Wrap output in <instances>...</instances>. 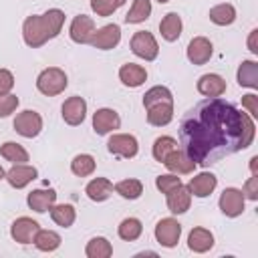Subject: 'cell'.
<instances>
[{
	"mask_svg": "<svg viewBox=\"0 0 258 258\" xmlns=\"http://www.w3.org/2000/svg\"><path fill=\"white\" fill-rule=\"evenodd\" d=\"M2 177H6V171H4V169H2V165H0V179H2Z\"/></svg>",
	"mask_w": 258,
	"mask_h": 258,
	"instance_id": "cell-46",
	"label": "cell"
},
{
	"mask_svg": "<svg viewBox=\"0 0 258 258\" xmlns=\"http://www.w3.org/2000/svg\"><path fill=\"white\" fill-rule=\"evenodd\" d=\"M85 194L89 196V200L93 202H105L111 194H113V183L107 177H95L87 183Z\"/></svg>",
	"mask_w": 258,
	"mask_h": 258,
	"instance_id": "cell-24",
	"label": "cell"
},
{
	"mask_svg": "<svg viewBox=\"0 0 258 258\" xmlns=\"http://www.w3.org/2000/svg\"><path fill=\"white\" fill-rule=\"evenodd\" d=\"M254 133L252 117L220 97L196 103L179 121V143L185 155L202 167L250 147Z\"/></svg>",
	"mask_w": 258,
	"mask_h": 258,
	"instance_id": "cell-1",
	"label": "cell"
},
{
	"mask_svg": "<svg viewBox=\"0 0 258 258\" xmlns=\"http://www.w3.org/2000/svg\"><path fill=\"white\" fill-rule=\"evenodd\" d=\"M14 87V75L8 69H0V95H6Z\"/></svg>",
	"mask_w": 258,
	"mask_h": 258,
	"instance_id": "cell-42",
	"label": "cell"
},
{
	"mask_svg": "<svg viewBox=\"0 0 258 258\" xmlns=\"http://www.w3.org/2000/svg\"><path fill=\"white\" fill-rule=\"evenodd\" d=\"M242 107L252 115V117H258V97L256 95H244L242 97Z\"/></svg>",
	"mask_w": 258,
	"mask_h": 258,
	"instance_id": "cell-43",
	"label": "cell"
},
{
	"mask_svg": "<svg viewBox=\"0 0 258 258\" xmlns=\"http://www.w3.org/2000/svg\"><path fill=\"white\" fill-rule=\"evenodd\" d=\"M50 218L56 226L60 228H71L77 214H75V208L71 204H58V206H52L50 208Z\"/></svg>",
	"mask_w": 258,
	"mask_h": 258,
	"instance_id": "cell-28",
	"label": "cell"
},
{
	"mask_svg": "<svg viewBox=\"0 0 258 258\" xmlns=\"http://www.w3.org/2000/svg\"><path fill=\"white\" fill-rule=\"evenodd\" d=\"M187 246H189L191 252L204 254V252H208L214 246V236L206 228H194L189 232V236H187Z\"/></svg>",
	"mask_w": 258,
	"mask_h": 258,
	"instance_id": "cell-23",
	"label": "cell"
},
{
	"mask_svg": "<svg viewBox=\"0 0 258 258\" xmlns=\"http://www.w3.org/2000/svg\"><path fill=\"white\" fill-rule=\"evenodd\" d=\"M60 111H62L64 123H69V125H73V127H75V125H81V123L85 121V115H87V101H85L83 97H79V95L69 97V99L62 103Z\"/></svg>",
	"mask_w": 258,
	"mask_h": 258,
	"instance_id": "cell-10",
	"label": "cell"
},
{
	"mask_svg": "<svg viewBox=\"0 0 258 258\" xmlns=\"http://www.w3.org/2000/svg\"><path fill=\"white\" fill-rule=\"evenodd\" d=\"M159 32L167 42H173V40L179 38V34H181V18L177 16V12H169V14H165L161 18Z\"/></svg>",
	"mask_w": 258,
	"mask_h": 258,
	"instance_id": "cell-25",
	"label": "cell"
},
{
	"mask_svg": "<svg viewBox=\"0 0 258 258\" xmlns=\"http://www.w3.org/2000/svg\"><path fill=\"white\" fill-rule=\"evenodd\" d=\"M189 204H191V194L185 185H179L175 187L173 191L167 194V208L171 214H183L189 210Z\"/></svg>",
	"mask_w": 258,
	"mask_h": 258,
	"instance_id": "cell-22",
	"label": "cell"
},
{
	"mask_svg": "<svg viewBox=\"0 0 258 258\" xmlns=\"http://www.w3.org/2000/svg\"><path fill=\"white\" fill-rule=\"evenodd\" d=\"M113 189H115L121 198H125V200H137V198L143 194V183H141L139 179L129 177V179H123V181L115 183Z\"/></svg>",
	"mask_w": 258,
	"mask_h": 258,
	"instance_id": "cell-34",
	"label": "cell"
},
{
	"mask_svg": "<svg viewBox=\"0 0 258 258\" xmlns=\"http://www.w3.org/2000/svg\"><path fill=\"white\" fill-rule=\"evenodd\" d=\"M256 163H258V157L254 155V157L250 159V169H252V173H256Z\"/></svg>",
	"mask_w": 258,
	"mask_h": 258,
	"instance_id": "cell-45",
	"label": "cell"
},
{
	"mask_svg": "<svg viewBox=\"0 0 258 258\" xmlns=\"http://www.w3.org/2000/svg\"><path fill=\"white\" fill-rule=\"evenodd\" d=\"M212 56V42L206 36H196L187 44V58L194 64H206Z\"/></svg>",
	"mask_w": 258,
	"mask_h": 258,
	"instance_id": "cell-16",
	"label": "cell"
},
{
	"mask_svg": "<svg viewBox=\"0 0 258 258\" xmlns=\"http://www.w3.org/2000/svg\"><path fill=\"white\" fill-rule=\"evenodd\" d=\"M36 175H38L36 167L26 165V163H14V165L6 171V179H8V183H10L12 187H16V189L26 187L32 179H36Z\"/></svg>",
	"mask_w": 258,
	"mask_h": 258,
	"instance_id": "cell-14",
	"label": "cell"
},
{
	"mask_svg": "<svg viewBox=\"0 0 258 258\" xmlns=\"http://www.w3.org/2000/svg\"><path fill=\"white\" fill-rule=\"evenodd\" d=\"M157 2H159V4H165V2H169V0H157Z\"/></svg>",
	"mask_w": 258,
	"mask_h": 258,
	"instance_id": "cell-47",
	"label": "cell"
},
{
	"mask_svg": "<svg viewBox=\"0 0 258 258\" xmlns=\"http://www.w3.org/2000/svg\"><path fill=\"white\" fill-rule=\"evenodd\" d=\"M38 230H40V228H38V222H34L32 218L22 216V218H18V220L12 222V226H10V236H12L18 244H30V242H34V236H36Z\"/></svg>",
	"mask_w": 258,
	"mask_h": 258,
	"instance_id": "cell-11",
	"label": "cell"
},
{
	"mask_svg": "<svg viewBox=\"0 0 258 258\" xmlns=\"http://www.w3.org/2000/svg\"><path fill=\"white\" fill-rule=\"evenodd\" d=\"M119 79L125 87H139L145 83L147 79V71L141 67V64H135V62H127L119 69Z\"/></svg>",
	"mask_w": 258,
	"mask_h": 258,
	"instance_id": "cell-21",
	"label": "cell"
},
{
	"mask_svg": "<svg viewBox=\"0 0 258 258\" xmlns=\"http://www.w3.org/2000/svg\"><path fill=\"white\" fill-rule=\"evenodd\" d=\"M0 155L12 163H26L28 161V151L14 141H6L4 145H0Z\"/></svg>",
	"mask_w": 258,
	"mask_h": 258,
	"instance_id": "cell-31",
	"label": "cell"
},
{
	"mask_svg": "<svg viewBox=\"0 0 258 258\" xmlns=\"http://www.w3.org/2000/svg\"><path fill=\"white\" fill-rule=\"evenodd\" d=\"M121 4H123V0H91V8L97 16H109Z\"/></svg>",
	"mask_w": 258,
	"mask_h": 258,
	"instance_id": "cell-38",
	"label": "cell"
},
{
	"mask_svg": "<svg viewBox=\"0 0 258 258\" xmlns=\"http://www.w3.org/2000/svg\"><path fill=\"white\" fill-rule=\"evenodd\" d=\"M85 252H87L89 258H109V256L113 254V246H111V242H109L107 238L97 236V238L89 240Z\"/></svg>",
	"mask_w": 258,
	"mask_h": 258,
	"instance_id": "cell-29",
	"label": "cell"
},
{
	"mask_svg": "<svg viewBox=\"0 0 258 258\" xmlns=\"http://www.w3.org/2000/svg\"><path fill=\"white\" fill-rule=\"evenodd\" d=\"M179 236H181V224L173 218H163L157 222L155 226V240L165 246V248H173L177 242H179Z\"/></svg>",
	"mask_w": 258,
	"mask_h": 258,
	"instance_id": "cell-7",
	"label": "cell"
},
{
	"mask_svg": "<svg viewBox=\"0 0 258 258\" xmlns=\"http://www.w3.org/2000/svg\"><path fill=\"white\" fill-rule=\"evenodd\" d=\"M179 185H181V179L177 175H173V173H165V175H157L155 177V187L165 196L169 191H173L175 187H179Z\"/></svg>",
	"mask_w": 258,
	"mask_h": 258,
	"instance_id": "cell-39",
	"label": "cell"
},
{
	"mask_svg": "<svg viewBox=\"0 0 258 258\" xmlns=\"http://www.w3.org/2000/svg\"><path fill=\"white\" fill-rule=\"evenodd\" d=\"M236 79H238L240 87L256 89L258 87V64L254 60H242V64L238 67Z\"/></svg>",
	"mask_w": 258,
	"mask_h": 258,
	"instance_id": "cell-26",
	"label": "cell"
},
{
	"mask_svg": "<svg viewBox=\"0 0 258 258\" xmlns=\"http://www.w3.org/2000/svg\"><path fill=\"white\" fill-rule=\"evenodd\" d=\"M121 125V119L117 115V111L113 109H97L95 115H93V129L97 135H107L115 129H119Z\"/></svg>",
	"mask_w": 258,
	"mask_h": 258,
	"instance_id": "cell-13",
	"label": "cell"
},
{
	"mask_svg": "<svg viewBox=\"0 0 258 258\" xmlns=\"http://www.w3.org/2000/svg\"><path fill=\"white\" fill-rule=\"evenodd\" d=\"M151 14V0H133L131 10L125 16L127 24H139L143 20H147Z\"/></svg>",
	"mask_w": 258,
	"mask_h": 258,
	"instance_id": "cell-30",
	"label": "cell"
},
{
	"mask_svg": "<svg viewBox=\"0 0 258 258\" xmlns=\"http://www.w3.org/2000/svg\"><path fill=\"white\" fill-rule=\"evenodd\" d=\"M121 40V28L117 24H105L103 28L95 30L93 38H91V44L95 48H101V50H109V48H115Z\"/></svg>",
	"mask_w": 258,
	"mask_h": 258,
	"instance_id": "cell-12",
	"label": "cell"
},
{
	"mask_svg": "<svg viewBox=\"0 0 258 258\" xmlns=\"http://www.w3.org/2000/svg\"><path fill=\"white\" fill-rule=\"evenodd\" d=\"M131 50H133L135 56H139L143 60H155L157 52H159V46H157V40L151 32L139 30L131 36Z\"/></svg>",
	"mask_w": 258,
	"mask_h": 258,
	"instance_id": "cell-4",
	"label": "cell"
},
{
	"mask_svg": "<svg viewBox=\"0 0 258 258\" xmlns=\"http://www.w3.org/2000/svg\"><path fill=\"white\" fill-rule=\"evenodd\" d=\"M123 2H125V0H123Z\"/></svg>",
	"mask_w": 258,
	"mask_h": 258,
	"instance_id": "cell-48",
	"label": "cell"
},
{
	"mask_svg": "<svg viewBox=\"0 0 258 258\" xmlns=\"http://www.w3.org/2000/svg\"><path fill=\"white\" fill-rule=\"evenodd\" d=\"M40 129H42V117H40L36 111L26 109V111L18 113L16 119H14V131H16L18 135L26 137V139L36 137V135L40 133Z\"/></svg>",
	"mask_w": 258,
	"mask_h": 258,
	"instance_id": "cell-5",
	"label": "cell"
},
{
	"mask_svg": "<svg viewBox=\"0 0 258 258\" xmlns=\"http://www.w3.org/2000/svg\"><path fill=\"white\" fill-rule=\"evenodd\" d=\"M95 30H97V28H95L93 18H91V16H85V14H79V16L73 18L71 28H69V34H71V38H73L75 42H79V44H89L91 38H93V34H95Z\"/></svg>",
	"mask_w": 258,
	"mask_h": 258,
	"instance_id": "cell-9",
	"label": "cell"
},
{
	"mask_svg": "<svg viewBox=\"0 0 258 258\" xmlns=\"http://www.w3.org/2000/svg\"><path fill=\"white\" fill-rule=\"evenodd\" d=\"M161 101H173V95L167 87H151L145 95H143V107H149L151 103H161Z\"/></svg>",
	"mask_w": 258,
	"mask_h": 258,
	"instance_id": "cell-37",
	"label": "cell"
},
{
	"mask_svg": "<svg viewBox=\"0 0 258 258\" xmlns=\"http://www.w3.org/2000/svg\"><path fill=\"white\" fill-rule=\"evenodd\" d=\"M119 238L121 240H125V242H133V240H137L139 236H141V232H143V226H141V222L137 220V218H125L121 224H119Z\"/></svg>",
	"mask_w": 258,
	"mask_h": 258,
	"instance_id": "cell-35",
	"label": "cell"
},
{
	"mask_svg": "<svg viewBox=\"0 0 258 258\" xmlns=\"http://www.w3.org/2000/svg\"><path fill=\"white\" fill-rule=\"evenodd\" d=\"M218 185V179L214 173H208V171H202L198 175H194L187 183V189L189 194H194L196 198H208Z\"/></svg>",
	"mask_w": 258,
	"mask_h": 258,
	"instance_id": "cell-18",
	"label": "cell"
},
{
	"mask_svg": "<svg viewBox=\"0 0 258 258\" xmlns=\"http://www.w3.org/2000/svg\"><path fill=\"white\" fill-rule=\"evenodd\" d=\"M175 147H177V141H175L173 137L161 135V137H157V139L153 141V157L161 163V161L165 159V155H167L169 151H173Z\"/></svg>",
	"mask_w": 258,
	"mask_h": 258,
	"instance_id": "cell-36",
	"label": "cell"
},
{
	"mask_svg": "<svg viewBox=\"0 0 258 258\" xmlns=\"http://www.w3.org/2000/svg\"><path fill=\"white\" fill-rule=\"evenodd\" d=\"M242 194H244V198H248V200H252V202L258 200V175H256V173H252V177L244 183Z\"/></svg>",
	"mask_w": 258,
	"mask_h": 258,
	"instance_id": "cell-41",
	"label": "cell"
},
{
	"mask_svg": "<svg viewBox=\"0 0 258 258\" xmlns=\"http://www.w3.org/2000/svg\"><path fill=\"white\" fill-rule=\"evenodd\" d=\"M18 107V97L16 95H0V117H8L10 113H14Z\"/></svg>",
	"mask_w": 258,
	"mask_h": 258,
	"instance_id": "cell-40",
	"label": "cell"
},
{
	"mask_svg": "<svg viewBox=\"0 0 258 258\" xmlns=\"http://www.w3.org/2000/svg\"><path fill=\"white\" fill-rule=\"evenodd\" d=\"M62 24H64V12L58 8H50L44 14H32L24 20L22 26L24 42L32 48H38L46 40L58 36Z\"/></svg>",
	"mask_w": 258,
	"mask_h": 258,
	"instance_id": "cell-2",
	"label": "cell"
},
{
	"mask_svg": "<svg viewBox=\"0 0 258 258\" xmlns=\"http://www.w3.org/2000/svg\"><path fill=\"white\" fill-rule=\"evenodd\" d=\"M34 246L42 252H52L60 246V236L52 230H38L34 236Z\"/></svg>",
	"mask_w": 258,
	"mask_h": 258,
	"instance_id": "cell-33",
	"label": "cell"
},
{
	"mask_svg": "<svg viewBox=\"0 0 258 258\" xmlns=\"http://www.w3.org/2000/svg\"><path fill=\"white\" fill-rule=\"evenodd\" d=\"M210 20L214 24H218V26H228V24H232L236 20V8L232 4H228V2L218 4V6L210 8Z\"/></svg>",
	"mask_w": 258,
	"mask_h": 258,
	"instance_id": "cell-27",
	"label": "cell"
},
{
	"mask_svg": "<svg viewBox=\"0 0 258 258\" xmlns=\"http://www.w3.org/2000/svg\"><path fill=\"white\" fill-rule=\"evenodd\" d=\"M107 149L117 155V157H125V159H131L137 155L139 151V143L133 135H127V133H115L109 141H107Z\"/></svg>",
	"mask_w": 258,
	"mask_h": 258,
	"instance_id": "cell-6",
	"label": "cell"
},
{
	"mask_svg": "<svg viewBox=\"0 0 258 258\" xmlns=\"http://www.w3.org/2000/svg\"><path fill=\"white\" fill-rule=\"evenodd\" d=\"M161 163H163L169 171H173V173H191V171L196 169V163L185 155L183 149H177V147H175L173 151H169Z\"/></svg>",
	"mask_w": 258,
	"mask_h": 258,
	"instance_id": "cell-17",
	"label": "cell"
},
{
	"mask_svg": "<svg viewBox=\"0 0 258 258\" xmlns=\"http://www.w3.org/2000/svg\"><path fill=\"white\" fill-rule=\"evenodd\" d=\"M67 85H69V79H67L64 71L58 69V67H48V69H44V71L38 75V79H36V89H38L42 95H46V97L60 95V93L67 89Z\"/></svg>",
	"mask_w": 258,
	"mask_h": 258,
	"instance_id": "cell-3",
	"label": "cell"
},
{
	"mask_svg": "<svg viewBox=\"0 0 258 258\" xmlns=\"http://www.w3.org/2000/svg\"><path fill=\"white\" fill-rule=\"evenodd\" d=\"M256 36H258V30L254 28V30L250 32V38H248V48H250L252 52H258V48H256Z\"/></svg>",
	"mask_w": 258,
	"mask_h": 258,
	"instance_id": "cell-44",
	"label": "cell"
},
{
	"mask_svg": "<svg viewBox=\"0 0 258 258\" xmlns=\"http://www.w3.org/2000/svg\"><path fill=\"white\" fill-rule=\"evenodd\" d=\"M26 202H28V208H30V210L42 214V212H46V210H50V208L54 206V202H56V191H54V189H34V191L28 194Z\"/></svg>",
	"mask_w": 258,
	"mask_h": 258,
	"instance_id": "cell-20",
	"label": "cell"
},
{
	"mask_svg": "<svg viewBox=\"0 0 258 258\" xmlns=\"http://www.w3.org/2000/svg\"><path fill=\"white\" fill-rule=\"evenodd\" d=\"M95 157L89 155V153H81V155H75L73 161H71V171L79 177H87L95 171Z\"/></svg>",
	"mask_w": 258,
	"mask_h": 258,
	"instance_id": "cell-32",
	"label": "cell"
},
{
	"mask_svg": "<svg viewBox=\"0 0 258 258\" xmlns=\"http://www.w3.org/2000/svg\"><path fill=\"white\" fill-rule=\"evenodd\" d=\"M244 200H246V198H244L242 189L226 187V189L222 191V196H220L218 206H220V210H222L224 216L236 218V216H240V214L244 212Z\"/></svg>",
	"mask_w": 258,
	"mask_h": 258,
	"instance_id": "cell-8",
	"label": "cell"
},
{
	"mask_svg": "<svg viewBox=\"0 0 258 258\" xmlns=\"http://www.w3.org/2000/svg\"><path fill=\"white\" fill-rule=\"evenodd\" d=\"M198 91L204 97H222L226 93V81L220 75H214V73L202 75L200 81H198Z\"/></svg>",
	"mask_w": 258,
	"mask_h": 258,
	"instance_id": "cell-19",
	"label": "cell"
},
{
	"mask_svg": "<svg viewBox=\"0 0 258 258\" xmlns=\"http://www.w3.org/2000/svg\"><path fill=\"white\" fill-rule=\"evenodd\" d=\"M147 109V123L155 127H165L173 119V101H161L151 103Z\"/></svg>",
	"mask_w": 258,
	"mask_h": 258,
	"instance_id": "cell-15",
	"label": "cell"
}]
</instances>
